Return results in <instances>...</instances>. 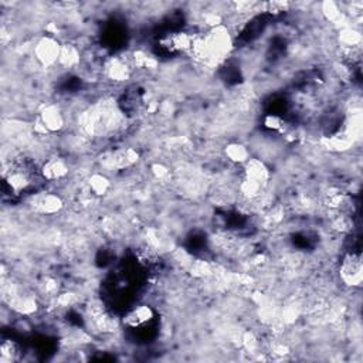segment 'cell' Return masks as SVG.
I'll return each instance as SVG.
<instances>
[{"label": "cell", "instance_id": "1", "mask_svg": "<svg viewBox=\"0 0 363 363\" xmlns=\"http://www.w3.org/2000/svg\"><path fill=\"white\" fill-rule=\"evenodd\" d=\"M61 43L63 42H60L56 36L47 33L35 40L32 46V57L36 64L44 70L59 67Z\"/></svg>", "mask_w": 363, "mask_h": 363}, {"label": "cell", "instance_id": "2", "mask_svg": "<svg viewBox=\"0 0 363 363\" xmlns=\"http://www.w3.org/2000/svg\"><path fill=\"white\" fill-rule=\"evenodd\" d=\"M338 276H339V281L346 288H350V290L360 288L363 281V266H362L360 250L350 249L342 256L338 267Z\"/></svg>", "mask_w": 363, "mask_h": 363}, {"label": "cell", "instance_id": "3", "mask_svg": "<svg viewBox=\"0 0 363 363\" xmlns=\"http://www.w3.org/2000/svg\"><path fill=\"white\" fill-rule=\"evenodd\" d=\"M27 206L39 216H56L64 209V200L56 192H37L29 197Z\"/></svg>", "mask_w": 363, "mask_h": 363}, {"label": "cell", "instance_id": "4", "mask_svg": "<svg viewBox=\"0 0 363 363\" xmlns=\"http://www.w3.org/2000/svg\"><path fill=\"white\" fill-rule=\"evenodd\" d=\"M39 171L44 182L60 183L68 178L71 169L67 159L57 155H50L42 162Z\"/></svg>", "mask_w": 363, "mask_h": 363}, {"label": "cell", "instance_id": "5", "mask_svg": "<svg viewBox=\"0 0 363 363\" xmlns=\"http://www.w3.org/2000/svg\"><path fill=\"white\" fill-rule=\"evenodd\" d=\"M133 64L130 59L111 57L102 64V75L113 84H123L131 78Z\"/></svg>", "mask_w": 363, "mask_h": 363}, {"label": "cell", "instance_id": "6", "mask_svg": "<svg viewBox=\"0 0 363 363\" xmlns=\"http://www.w3.org/2000/svg\"><path fill=\"white\" fill-rule=\"evenodd\" d=\"M37 116L50 134H57L66 130L67 116L57 104H43L39 109Z\"/></svg>", "mask_w": 363, "mask_h": 363}, {"label": "cell", "instance_id": "7", "mask_svg": "<svg viewBox=\"0 0 363 363\" xmlns=\"http://www.w3.org/2000/svg\"><path fill=\"white\" fill-rule=\"evenodd\" d=\"M241 168H243V173H241L243 178L264 186L270 185L271 171L262 158H250Z\"/></svg>", "mask_w": 363, "mask_h": 363}, {"label": "cell", "instance_id": "8", "mask_svg": "<svg viewBox=\"0 0 363 363\" xmlns=\"http://www.w3.org/2000/svg\"><path fill=\"white\" fill-rule=\"evenodd\" d=\"M81 46L73 42H63L59 59V68L61 70H77L82 64Z\"/></svg>", "mask_w": 363, "mask_h": 363}, {"label": "cell", "instance_id": "9", "mask_svg": "<svg viewBox=\"0 0 363 363\" xmlns=\"http://www.w3.org/2000/svg\"><path fill=\"white\" fill-rule=\"evenodd\" d=\"M155 314L149 305H138L124 316V325L131 329L144 328L154 319Z\"/></svg>", "mask_w": 363, "mask_h": 363}, {"label": "cell", "instance_id": "10", "mask_svg": "<svg viewBox=\"0 0 363 363\" xmlns=\"http://www.w3.org/2000/svg\"><path fill=\"white\" fill-rule=\"evenodd\" d=\"M223 154L224 158L233 164V165H238V166H243L250 158V149L241 142H230L223 148Z\"/></svg>", "mask_w": 363, "mask_h": 363}, {"label": "cell", "instance_id": "11", "mask_svg": "<svg viewBox=\"0 0 363 363\" xmlns=\"http://www.w3.org/2000/svg\"><path fill=\"white\" fill-rule=\"evenodd\" d=\"M87 186H88V192L91 193V196L101 197V196H105L108 193V190L111 189V182L105 173L94 172L87 180Z\"/></svg>", "mask_w": 363, "mask_h": 363}, {"label": "cell", "instance_id": "12", "mask_svg": "<svg viewBox=\"0 0 363 363\" xmlns=\"http://www.w3.org/2000/svg\"><path fill=\"white\" fill-rule=\"evenodd\" d=\"M0 352H2V362H13V360L19 359L20 347L15 340L6 339V340H4L2 347H0Z\"/></svg>", "mask_w": 363, "mask_h": 363}]
</instances>
